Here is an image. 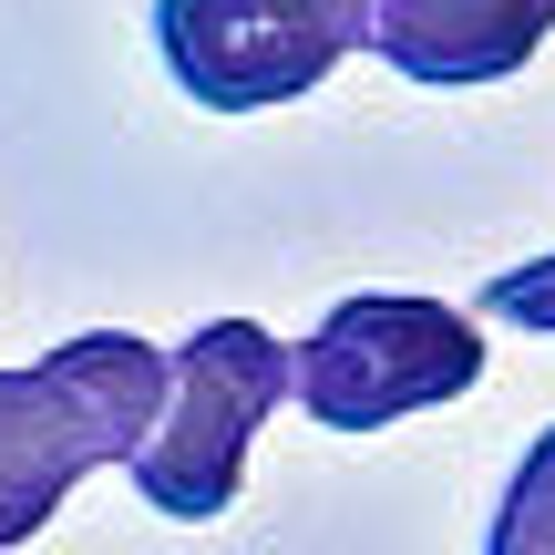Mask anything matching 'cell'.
<instances>
[{"mask_svg": "<svg viewBox=\"0 0 555 555\" xmlns=\"http://www.w3.org/2000/svg\"><path fill=\"white\" fill-rule=\"evenodd\" d=\"M165 401V350L134 330H82L31 371H0V545H31L82 474L124 463Z\"/></svg>", "mask_w": 555, "mask_h": 555, "instance_id": "obj_1", "label": "cell"}, {"mask_svg": "<svg viewBox=\"0 0 555 555\" xmlns=\"http://www.w3.org/2000/svg\"><path fill=\"white\" fill-rule=\"evenodd\" d=\"M288 401V350L258 319H206L185 350H165V401L144 422V442L124 453L134 494L176 525H217L247 483V442Z\"/></svg>", "mask_w": 555, "mask_h": 555, "instance_id": "obj_2", "label": "cell"}, {"mask_svg": "<svg viewBox=\"0 0 555 555\" xmlns=\"http://www.w3.org/2000/svg\"><path fill=\"white\" fill-rule=\"evenodd\" d=\"M483 380V330L474 309L442 298H401V288H360L288 350V401L319 433H391V422L463 401Z\"/></svg>", "mask_w": 555, "mask_h": 555, "instance_id": "obj_3", "label": "cell"}, {"mask_svg": "<svg viewBox=\"0 0 555 555\" xmlns=\"http://www.w3.org/2000/svg\"><path fill=\"white\" fill-rule=\"evenodd\" d=\"M155 52L196 114H278L360 52V0H155Z\"/></svg>", "mask_w": 555, "mask_h": 555, "instance_id": "obj_4", "label": "cell"}, {"mask_svg": "<svg viewBox=\"0 0 555 555\" xmlns=\"http://www.w3.org/2000/svg\"><path fill=\"white\" fill-rule=\"evenodd\" d=\"M545 31H555V0H360V41L401 82H433V93L525 73Z\"/></svg>", "mask_w": 555, "mask_h": 555, "instance_id": "obj_5", "label": "cell"}, {"mask_svg": "<svg viewBox=\"0 0 555 555\" xmlns=\"http://www.w3.org/2000/svg\"><path fill=\"white\" fill-rule=\"evenodd\" d=\"M483 555H555V422L525 442L515 483H504V504H494V535H483Z\"/></svg>", "mask_w": 555, "mask_h": 555, "instance_id": "obj_6", "label": "cell"}, {"mask_svg": "<svg viewBox=\"0 0 555 555\" xmlns=\"http://www.w3.org/2000/svg\"><path fill=\"white\" fill-rule=\"evenodd\" d=\"M474 309H483V319H504V330L555 339V258H525V268L483 278V298H474Z\"/></svg>", "mask_w": 555, "mask_h": 555, "instance_id": "obj_7", "label": "cell"}]
</instances>
